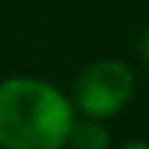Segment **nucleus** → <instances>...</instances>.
<instances>
[{"label":"nucleus","instance_id":"1","mask_svg":"<svg viewBox=\"0 0 149 149\" xmlns=\"http://www.w3.org/2000/svg\"><path fill=\"white\" fill-rule=\"evenodd\" d=\"M73 117V102L44 79L0 82V149H61Z\"/></svg>","mask_w":149,"mask_h":149},{"label":"nucleus","instance_id":"2","mask_svg":"<svg viewBox=\"0 0 149 149\" xmlns=\"http://www.w3.org/2000/svg\"><path fill=\"white\" fill-rule=\"evenodd\" d=\"M134 97V73L120 58H97L91 61L73 85V111L85 117H114Z\"/></svg>","mask_w":149,"mask_h":149},{"label":"nucleus","instance_id":"3","mask_svg":"<svg viewBox=\"0 0 149 149\" xmlns=\"http://www.w3.org/2000/svg\"><path fill=\"white\" fill-rule=\"evenodd\" d=\"M64 146H70V149H108L111 146V132L97 117H73Z\"/></svg>","mask_w":149,"mask_h":149},{"label":"nucleus","instance_id":"4","mask_svg":"<svg viewBox=\"0 0 149 149\" xmlns=\"http://www.w3.org/2000/svg\"><path fill=\"white\" fill-rule=\"evenodd\" d=\"M140 58L146 64V73H149V29L143 32V41H140Z\"/></svg>","mask_w":149,"mask_h":149},{"label":"nucleus","instance_id":"5","mask_svg":"<svg viewBox=\"0 0 149 149\" xmlns=\"http://www.w3.org/2000/svg\"><path fill=\"white\" fill-rule=\"evenodd\" d=\"M120 149H149V143L146 140H126Z\"/></svg>","mask_w":149,"mask_h":149}]
</instances>
